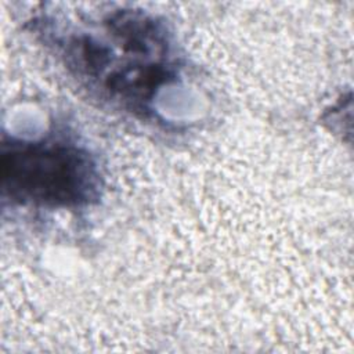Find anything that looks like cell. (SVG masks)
I'll return each instance as SVG.
<instances>
[{
	"label": "cell",
	"mask_w": 354,
	"mask_h": 354,
	"mask_svg": "<svg viewBox=\"0 0 354 354\" xmlns=\"http://www.w3.org/2000/svg\"><path fill=\"white\" fill-rule=\"evenodd\" d=\"M66 65L109 98L144 109L170 77V43L160 22L140 11H112L91 29L61 33Z\"/></svg>",
	"instance_id": "obj_1"
},
{
	"label": "cell",
	"mask_w": 354,
	"mask_h": 354,
	"mask_svg": "<svg viewBox=\"0 0 354 354\" xmlns=\"http://www.w3.org/2000/svg\"><path fill=\"white\" fill-rule=\"evenodd\" d=\"M0 167L3 191L18 203L66 207L97 195L98 174L91 158L71 144H3Z\"/></svg>",
	"instance_id": "obj_2"
}]
</instances>
